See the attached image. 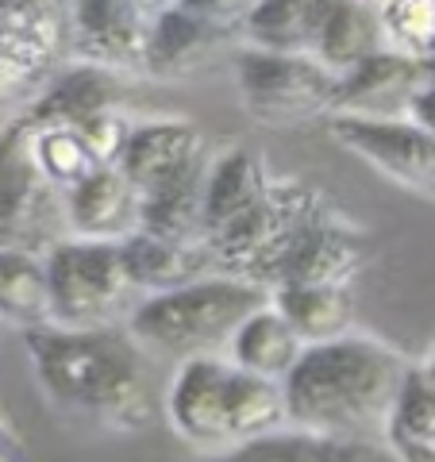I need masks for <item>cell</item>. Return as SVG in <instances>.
I'll return each mask as SVG.
<instances>
[{
    "label": "cell",
    "instance_id": "cell-1",
    "mask_svg": "<svg viewBox=\"0 0 435 462\" xmlns=\"http://www.w3.org/2000/svg\"><path fill=\"white\" fill-rule=\"evenodd\" d=\"M32 374L58 412L135 436L151 424L154 393L147 346L127 324L62 328L39 324L23 331Z\"/></svg>",
    "mask_w": 435,
    "mask_h": 462
},
{
    "label": "cell",
    "instance_id": "cell-2",
    "mask_svg": "<svg viewBox=\"0 0 435 462\" xmlns=\"http://www.w3.org/2000/svg\"><path fill=\"white\" fill-rule=\"evenodd\" d=\"M409 366V358L378 336L347 331L339 339L309 343L282 382L289 428L331 439H370V431L385 428Z\"/></svg>",
    "mask_w": 435,
    "mask_h": 462
},
{
    "label": "cell",
    "instance_id": "cell-3",
    "mask_svg": "<svg viewBox=\"0 0 435 462\" xmlns=\"http://www.w3.org/2000/svg\"><path fill=\"white\" fill-rule=\"evenodd\" d=\"M166 420L200 455L289 428L282 382L243 370L236 358H181L166 389Z\"/></svg>",
    "mask_w": 435,
    "mask_h": 462
},
{
    "label": "cell",
    "instance_id": "cell-4",
    "mask_svg": "<svg viewBox=\"0 0 435 462\" xmlns=\"http://www.w3.org/2000/svg\"><path fill=\"white\" fill-rule=\"evenodd\" d=\"M270 305V285L239 273H208L166 293H147L127 316L132 336L154 355H220L255 309Z\"/></svg>",
    "mask_w": 435,
    "mask_h": 462
},
{
    "label": "cell",
    "instance_id": "cell-5",
    "mask_svg": "<svg viewBox=\"0 0 435 462\" xmlns=\"http://www.w3.org/2000/svg\"><path fill=\"white\" fill-rule=\"evenodd\" d=\"M324 216H331V205L316 185L301 178H273L266 197L251 212H243L236 224L216 231L205 243L212 247L220 273H239V278L273 285V273L285 263V254Z\"/></svg>",
    "mask_w": 435,
    "mask_h": 462
},
{
    "label": "cell",
    "instance_id": "cell-6",
    "mask_svg": "<svg viewBox=\"0 0 435 462\" xmlns=\"http://www.w3.org/2000/svg\"><path fill=\"white\" fill-rule=\"evenodd\" d=\"M47 270L54 324L62 328L127 324V316L139 305V289L127 278L120 239L62 236L54 247H47Z\"/></svg>",
    "mask_w": 435,
    "mask_h": 462
},
{
    "label": "cell",
    "instance_id": "cell-7",
    "mask_svg": "<svg viewBox=\"0 0 435 462\" xmlns=\"http://www.w3.org/2000/svg\"><path fill=\"white\" fill-rule=\"evenodd\" d=\"M239 105L263 127H301L336 112L339 74L309 54L246 47L231 58Z\"/></svg>",
    "mask_w": 435,
    "mask_h": 462
},
{
    "label": "cell",
    "instance_id": "cell-8",
    "mask_svg": "<svg viewBox=\"0 0 435 462\" xmlns=\"http://www.w3.org/2000/svg\"><path fill=\"white\" fill-rule=\"evenodd\" d=\"M66 231L62 193L42 178L23 112L0 127V247H54Z\"/></svg>",
    "mask_w": 435,
    "mask_h": 462
},
{
    "label": "cell",
    "instance_id": "cell-9",
    "mask_svg": "<svg viewBox=\"0 0 435 462\" xmlns=\"http://www.w3.org/2000/svg\"><path fill=\"white\" fill-rule=\"evenodd\" d=\"M124 78L127 74H116V69L78 62L62 69V74H54L47 89L23 112L35 116V120H62V124L81 127L97 143V151L105 154V162H116L127 127H132V120L124 112V93H127Z\"/></svg>",
    "mask_w": 435,
    "mask_h": 462
},
{
    "label": "cell",
    "instance_id": "cell-10",
    "mask_svg": "<svg viewBox=\"0 0 435 462\" xmlns=\"http://www.w3.org/2000/svg\"><path fill=\"white\" fill-rule=\"evenodd\" d=\"M328 135L401 189L435 197V135L412 124L409 116L404 120H370V116L331 112Z\"/></svg>",
    "mask_w": 435,
    "mask_h": 462
},
{
    "label": "cell",
    "instance_id": "cell-11",
    "mask_svg": "<svg viewBox=\"0 0 435 462\" xmlns=\"http://www.w3.org/2000/svg\"><path fill=\"white\" fill-rule=\"evenodd\" d=\"M66 32L78 62L135 74L143 69L151 12H143L132 0H69Z\"/></svg>",
    "mask_w": 435,
    "mask_h": 462
},
{
    "label": "cell",
    "instance_id": "cell-12",
    "mask_svg": "<svg viewBox=\"0 0 435 462\" xmlns=\"http://www.w3.org/2000/svg\"><path fill=\"white\" fill-rule=\"evenodd\" d=\"M208 162L212 158L205 151V135L190 120H139L127 127L124 147L116 154V166L127 173L139 197L190 178Z\"/></svg>",
    "mask_w": 435,
    "mask_h": 462
},
{
    "label": "cell",
    "instance_id": "cell-13",
    "mask_svg": "<svg viewBox=\"0 0 435 462\" xmlns=\"http://www.w3.org/2000/svg\"><path fill=\"white\" fill-rule=\"evenodd\" d=\"M428 81V66L420 58H409L393 47L374 51L339 74L336 112L347 116H370V120H404L416 89Z\"/></svg>",
    "mask_w": 435,
    "mask_h": 462
},
{
    "label": "cell",
    "instance_id": "cell-14",
    "mask_svg": "<svg viewBox=\"0 0 435 462\" xmlns=\"http://www.w3.org/2000/svg\"><path fill=\"white\" fill-rule=\"evenodd\" d=\"M231 35L208 20L185 12L181 5H166L151 16L147 32V51H143V74L154 81H185L197 78L200 69H208L216 62Z\"/></svg>",
    "mask_w": 435,
    "mask_h": 462
},
{
    "label": "cell",
    "instance_id": "cell-15",
    "mask_svg": "<svg viewBox=\"0 0 435 462\" xmlns=\"http://www.w3.org/2000/svg\"><path fill=\"white\" fill-rule=\"evenodd\" d=\"M366 266H370L366 239L331 212L297 239V247L285 254V263L273 273V285H347V289H355V282L362 278Z\"/></svg>",
    "mask_w": 435,
    "mask_h": 462
},
{
    "label": "cell",
    "instance_id": "cell-16",
    "mask_svg": "<svg viewBox=\"0 0 435 462\" xmlns=\"http://www.w3.org/2000/svg\"><path fill=\"white\" fill-rule=\"evenodd\" d=\"M66 16L5 20L0 23V105L39 97L62 58Z\"/></svg>",
    "mask_w": 435,
    "mask_h": 462
},
{
    "label": "cell",
    "instance_id": "cell-17",
    "mask_svg": "<svg viewBox=\"0 0 435 462\" xmlns=\"http://www.w3.org/2000/svg\"><path fill=\"white\" fill-rule=\"evenodd\" d=\"M62 205L66 231L81 239H127L139 227V189L116 162H105L66 189Z\"/></svg>",
    "mask_w": 435,
    "mask_h": 462
},
{
    "label": "cell",
    "instance_id": "cell-18",
    "mask_svg": "<svg viewBox=\"0 0 435 462\" xmlns=\"http://www.w3.org/2000/svg\"><path fill=\"white\" fill-rule=\"evenodd\" d=\"M120 247H124L127 278H132V285L143 297L166 293V289L216 273V258L205 239H166L135 227L127 239H120Z\"/></svg>",
    "mask_w": 435,
    "mask_h": 462
},
{
    "label": "cell",
    "instance_id": "cell-19",
    "mask_svg": "<svg viewBox=\"0 0 435 462\" xmlns=\"http://www.w3.org/2000/svg\"><path fill=\"white\" fill-rule=\"evenodd\" d=\"M193 462H397L385 443L374 439H331L316 431L282 428L270 436L246 439L227 451H208Z\"/></svg>",
    "mask_w": 435,
    "mask_h": 462
},
{
    "label": "cell",
    "instance_id": "cell-20",
    "mask_svg": "<svg viewBox=\"0 0 435 462\" xmlns=\"http://www.w3.org/2000/svg\"><path fill=\"white\" fill-rule=\"evenodd\" d=\"M385 47L382 16L374 0H316L312 58L336 74H347L362 58Z\"/></svg>",
    "mask_w": 435,
    "mask_h": 462
},
{
    "label": "cell",
    "instance_id": "cell-21",
    "mask_svg": "<svg viewBox=\"0 0 435 462\" xmlns=\"http://www.w3.org/2000/svg\"><path fill=\"white\" fill-rule=\"evenodd\" d=\"M270 185L273 178L266 170V158L258 151L231 147L216 154L205 178V239H212L227 224H236L243 212H251L266 197Z\"/></svg>",
    "mask_w": 435,
    "mask_h": 462
},
{
    "label": "cell",
    "instance_id": "cell-22",
    "mask_svg": "<svg viewBox=\"0 0 435 462\" xmlns=\"http://www.w3.org/2000/svg\"><path fill=\"white\" fill-rule=\"evenodd\" d=\"M304 346L309 343L297 336V328L289 324L282 316V309L270 300V305L255 309L236 328V336H231V343H227V358H236V363L243 370H251V374L285 382V374L297 366Z\"/></svg>",
    "mask_w": 435,
    "mask_h": 462
},
{
    "label": "cell",
    "instance_id": "cell-23",
    "mask_svg": "<svg viewBox=\"0 0 435 462\" xmlns=\"http://www.w3.org/2000/svg\"><path fill=\"white\" fill-rule=\"evenodd\" d=\"M382 443L397 462H435V378L424 366H409L404 374Z\"/></svg>",
    "mask_w": 435,
    "mask_h": 462
},
{
    "label": "cell",
    "instance_id": "cell-24",
    "mask_svg": "<svg viewBox=\"0 0 435 462\" xmlns=\"http://www.w3.org/2000/svg\"><path fill=\"white\" fill-rule=\"evenodd\" d=\"M0 324L20 331L54 324L47 254L32 247H0Z\"/></svg>",
    "mask_w": 435,
    "mask_h": 462
},
{
    "label": "cell",
    "instance_id": "cell-25",
    "mask_svg": "<svg viewBox=\"0 0 435 462\" xmlns=\"http://www.w3.org/2000/svg\"><path fill=\"white\" fill-rule=\"evenodd\" d=\"M270 300L304 343H324L355 331V289L347 285H270Z\"/></svg>",
    "mask_w": 435,
    "mask_h": 462
},
{
    "label": "cell",
    "instance_id": "cell-26",
    "mask_svg": "<svg viewBox=\"0 0 435 462\" xmlns=\"http://www.w3.org/2000/svg\"><path fill=\"white\" fill-rule=\"evenodd\" d=\"M27 132H32V154L58 193L74 189L78 181H85L93 170L105 166V154L97 151V143L81 132L74 124H62V120H35L27 116Z\"/></svg>",
    "mask_w": 435,
    "mask_h": 462
},
{
    "label": "cell",
    "instance_id": "cell-27",
    "mask_svg": "<svg viewBox=\"0 0 435 462\" xmlns=\"http://www.w3.org/2000/svg\"><path fill=\"white\" fill-rule=\"evenodd\" d=\"M316 32V0H258L243 23L251 47L278 54H309L312 58Z\"/></svg>",
    "mask_w": 435,
    "mask_h": 462
},
{
    "label": "cell",
    "instance_id": "cell-28",
    "mask_svg": "<svg viewBox=\"0 0 435 462\" xmlns=\"http://www.w3.org/2000/svg\"><path fill=\"white\" fill-rule=\"evenodd\" d=\"M385 47L420 62L435 58V0H378Z\"/></svg>",
    "mask_w": 435,
    "mask_h": 462
},
{
    "label": "cell",
    "instance_id": "cell-29",
    "mask_svg": "<svg viewBox=\"0 0 435 462\" xmlns=\"http://www.w3.org/2000/svg\"><path fill=\"white\" fill-rule=\"evenodd\" d=\"M173 5H181L185 12H193V16H200V20H208L216 27H224V32L239 35L258 0H173Z\"/></svg>",
    "mask_w": 435,
    "mask_h": 462
},
{
    "label": "cell",
    "instance_id": "cell-30",
    "mask_svg": "<svg viewBox=\"0 0 435 462\" xmlns=\"http://www.w3.org/2000/svg\"><path fill=\"white\" fill-rule=\"evenodd\" d=\"M69 0H0V23L5 20H39V16H66Z\"/></svg>",
    "mask_w": 435,
    "mask_h": 462
},
{
    "label": "cell",
    "instance_id": "cell-31",
    "mask_svg": "<svg viewBox=\"0 0 435 462\" xmlns=\"http://www.w3.org/2000/svg\"><path fill=\"white\" fill-rule=\"evenodd\" d=\"M428 66V62H424ZM409 120L420 124V127H428V132L435 135V78L428 74V81L416 89L412 97V105H409Z\"/></svg>",
    "mask_w": 435,
    "mask_h": 462
},
{
    "label": "cell",
    "instance_id": "cell-32",
    "mask_svg": "<svg viewBox=\"0 0 435 462\" xmlns=\"http://www.w3.org/2000/svg\"><path fill=\"white\" fill-rule=\"evenodd\" d=\"M0 462H32V458H27L23 439L5 420H0Z\"/></svg>",
    "mask_w": 435,
    "mask_h": 462
},
{
    "label": "cell",
    "instance_id": "cell-33",
    "mask_svg": "<svg viewBox=\"0 0 435 462\" xmlns=\"http://www.w3.org/2000/svg\"><path fill=\"white\" fill-rule=\"evenodd\" d=\"M132 5H139L143 12H151V16H154V12H158V8H166V5H173V0H132Z\"/></svg>",
    "mask_w": 435,
    "mask_h": 462
},
{
    "label": "cell",
    "instance_id": "cell-34",
    "mask_svg": "<svg viewBox=\"0 0 435 462\" xmlns=\"http://www.w3.org/2000/svg\"><path fill=\"white\" fill-rule=\"evenodd\" d=\"M424 370H428L431 378H435V343H431V351H428V363H424Z\"/></svg>",
    "mask_w": 435,
    "mask_h": 462
},
{
    "label": "cell",
    "instance_id": "cell-35",
    "mask_svg": "<svg viewBox=\"0 0 435 462\" xmlns=\"http://www.w3.org/2000/svg\"><path fill=\"white\" fill-rule=\"evenodd\" d=\"M428 74H431V78H435V58H431V62H428Z\"/></svg>",
    "mask_w": 435,
    "mask_h": 462
}]
</instances>
